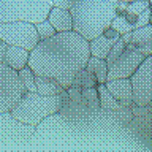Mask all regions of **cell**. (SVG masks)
Here are the masks:
<instances>
[{
    "label": "cell",
    "instance_id": "obj_21",
    "mask_svg": "<svg viewBox=\"0 0 152 152\" xmlns=\"http://www.w3.org/2000/svg\"><path fill=\"white\" fill-rule=\"evenodd\" d=\"M19 73V79H21L22 86L26 87L27 92H37V86H35V75L30 70V66L26 65L24 68H21L18 71Z\"/></svg>",
    "mask_w": 152,
    "mask_h": 152
},
{
    "label": "cell",
    "instance_id": "obj_19",
    "mask_svg": "<svg viewBox=\"0 0 152 152\" xmlns=\"http://www.w3.org/2000/svg\"><path fill=\"white\" fill-rule=\"evenodd\" d=\"M97 84L98 83H97V79H95V76L86 68L79 70L78 73L75 75L73 81H71V86H76V87H95Z\"/></svg>",
    "mask_w": 152,
    "mask_h": 152
},
{
    "label": "cell",
    "instance_id": "obj_7",
    "mask_svg": "<svg viewBox=\"0 0 152 152\" xmlns=\"http://www.w3.org/2000/svg\"><path fill=\"white\" fill-rule=\"evenodd\" d=\"M133 104L138 108H149L152 103V56L144 57L130 76Z\"/></svg>",
    "mask_w": 152,
    "mask_h": 152
},
{
    "label": "cell",
    "instance_id": "obj_13",
    "mask_svg": "<svg viewBox=\"0 0 152 152\" xmlns=\"http://www.w3.org/2000/svg\"><path fill=\"white\" fill-rule=\"evenodd\" d=\"M28 54H30V51H27L26 48L8 45L7 51H5V56H3V64H7L8 66H11L16 71H19L27 65Z\"/></svg>",
    "mask_w": 152,
    "mask_h": 152
},
{
    "label": "cell",
    "instance_id": "obj_9",
    "mask_svg": "<svg viewBox=\"0 0 152 152\" xmlns=\"http://www.w3.org/2000/svg\"><path fill=\"white\" fill-rule=\"evenodd\" d=\"M26 92H27L26 87L22 86L21 79H19V73L14 68H11V66H8L7 64L2 62L0 64V94L14 108Z\"/></svg>",
    "mask_w": 152,
    "mask_h": 152
},
{
    "label": "cell",
    "instance_id": "obj_2",
    "mask_svg": "<svg viewBox=\"0 0 152 152\" xmlns=\"http://www.w3.org/2000/svg\"><path fill=\"white\" fill-rule=\"evenodd\" d=\"M70 14L73 32L90 41L111 26L116 16V0H75Z\"/></svg>",
    "mask_w": 152,
    "mask_h": 152
},
{
    "label": "cell",
    "instance_id": "obj_25",
    "mask_svg": "<svg viewBox=\"0 0 152 152\" xmlns=\"http://www.w3.org/2000/svg\"><path fill=\"white\" fill-rule=\"evenodd\" d=\"M52 2V7L56 8H64V10H70L73 7L75 0H51Z\"/></svg>",
    "mask_w": 152,
    "mask_h": 152
},
{
    "label": "cell",
    "instance_id": "obj_26",
    "mask_svg": "<svg viewBox=\"0 0 152 152\" xmlns=\"http://www.w3.org/2000/svg\"><path fill=\"white\" fill-rule=\"evenodd\" d=\"M11 104H10V102L7 98L3 97L2 94H0V113H5V111H11Z\"/></svg>",
    "mask_w": 152,
    "mask_h": 152
},
{
    "label": "cell",
    "instance_id": "obj_28",
    "mask_svg": "<svg viewBox=\"0 0 152 152\" xmlns=\"http://www.w3.org/2000/svg\"><path fill=\"white\" fill-rule=\"evenodd\" d=\"M122 2H132V0H122Z\"/></svg>",
    "mask_w": 152,
    "mask_h": 152
},
{
    "label": "cell",
    "instance_id": "obj_23",
    "mask_svg": "<svg viewBox=\"0 0 152 152\" xmlns=\"http://www.w3.org/2000/svg\"><path fill=\"white\" fill-rule=\"evenodd\" d=\"M124 49H125V43H124V40H122L121 37H119L117 40H116V43H114V45L111 46V49H109L108 56H106V59H104V60H106V64H108V65H111L113 62L116 60L119 56H121V52H122Z\"/></svg>",
    "mask_w": 152,
    "mask_h": 152
},
{
    "label": "cell",
    "instance_id": "obj_22",
    "mask_svg": "<svg viewBox=\"0 0 152 152\" xmlns=\"http://www.w3.org/2000/svg\"><path fill=\"white\" fill-rule=\"evenodd\" d=\"M35 28H37V33H38V38H40V40H46V38H49V37L54 35V33H57L48 19L35 22Z\"/></svg>",
    "mask_w": 152,
    "mask_h": 152
},
{
    "label": "cell",
    "instance_id": "obj_18",
    "mask_svg": "<svg viewBox=\"0 0 152 152\" xmlns=\"http://www.w3.org/2000/svg\"><path fill=\"white\" fill-rule=\"evenodd\" d=\"M151 7L149 8H146L142 13H127L125 16V21L128 24V27H130V30H135V28L138 27H142V26H146V24H151L152 22V14H151Z\"/></svg>",
    "mask_w": 152,
    "mask_h": 152
},
{
    "label": "cell",
    "instance_id": "obj_20",
    "mask_svg": "<svg viewBox=\"0 0 152 152\" xmlns=\"http://www.w3.org/2000/svg\"><path fill=\"white\" fill-rule=\"evenodd\" d=\"M81 98H83V104H86V106H89L92 109L100 108L97 86L95 87H81Z\"/></svg>",
    "mask_w": 152,
    "mask_h": 152
},
{
    "label": "cell",
    "instance_id": "obj_16",
    "mask_svg": "<svg viewBox=\"0 0 152 152\" xmlns=\"http://www.w3.org/2000/svg\"><path fill=\"white\" fill-rule=\"evenodd\" d=\"M97 92H98V102H100V108L103 109H127V106H124L117 102L116 98L109 94V90L106 89V84L104 83H98L97 84Z\"/></svg>",
    "mask_w": 152,
    "mask_h": 152
},
{
    "label": "cell",
    "instance_id": "obj_1",
    "mask_svg": "<svg viewBox=\"0 0 152 152\" xmlns=\"http://www.w3.org/2000/svg\"><path fill=\"white\" fill-rule=\"evenodd\" d=\"M89 56V41L79 33L57 32L37 43L28 54L27 65L35 75L46 76L66 89L75 75L86 66Z\"/></svg>",
    "mask_w": 152,
    "mask_h": 152
},
{
    "label": "cell",
    "instance_id": "obj_10",
    "mask_svg": "<svg viewBox=\"0 0 152 152\" xmlns=\"http://www.w3.org/2000/svg\"><path fill=\"white\" fill-rule=\"evenodd\" d=\"M119 37H121V33L116 32L111 26H109L108 28H104L100 35H97L95 38H92V40L89 41V54L94 56V57H100V59H106L111 46L116 43V40Z\"/></svg>",
    "mask_w": 152,
    "mask_h": 152
},
{
    "label": "cell",
    "instance_id": "obj_27",
    "mask_svg": "<svg viewBox=\"0 0 152 152\" xmlns=\"http://www.w3.org/2000/svg\"><path fill=\"white\" fill-rule=\"evenodd\" d=\"M7 48H8V45L0 46V64L3 62V56H5V51H7Z\"/></svg>",
    "mask_w": 152,
    "mask_h": 152
},
{
    "label": "cell",
    "instance_id": "obj_12",
    "mask_svg": "<svg viewBox=\"0 0 152 152\" xmlns=\"http://www.w3.org/2000/svg\"><path fill=\"white\" fill-rule=\"evenodd\" d=\"M46 19L51 22V26L54 27L56 32H68V30H73V21H71L70 10L51 7Z\"/></svg>",
    "mask_w": 152,
    "mask_h": 152
},
{
    "label": "cell",
    "instance_id": "obj_8",
    "mask_svg": "<svg viewBox=\"0 0 152 152\" xmlns=\"http://www.w3.org/2000/svg\"><path fill=\"white\" fill-rule=\"evenodd\" d=\"M33 132L35 125L14 119L10 111L0 113V144L26 142L33 136Z\"/></svg>",
    "mask_w": 152,
    "mask_h": 152
},
{
    "label": "cell",
    "instance_id": "obj_6",
    "mask_svg": "<svg viewBox=\"0 0 152 152\" xmlns=\"http://www.w3.org/2000/svg\"><path fill=\"white\" fill-rule=\"evenodd\" d=\"M0 38L13 46L26 48L32 51L35 45L40 41L35 28V24L28 21H11V22H0Z\"/></svg>",
    "mask_w": 152,
    "mask_h": 152
},
{
    "label": "cell",
    "instance_id": "obj_11",
    "mask_svg": "<svg viewBox=\"0 0 152 152\" xmlns=\"http://www.w3.org/2000/svg\"><path fill=\"white\" fill-rule=\"evenodd\" d=\"M106 89L109 90V94L117 100L121 104L127 108L133 109V92H132V84L128 78H117V79H109L106 81Z\"/></svg>",
    "mask_w": 152,
    "mask_h": 152
},
{
    "label": "cell",
    "instance_id": "obj_15",
    "mask_svg": "<svg viewBox=\"0 0 152 152\" xmlns=\"http://www.w3.org/2000/svg\"><path fill=\"white\" fill-rule=\"evenodd\" d=\"M127 45L135 46V48L152 45V24H146V26L138 27V28H135V30H132L130 41H128Z\"/></svg>",
    "mask_w": 152,
    "mask_h": 152
},
{
    "label": "cell",
    "instance_id": "obj_3",
    "mask_svg": "<svg viewBox=\"0 0 152 152\" xmlns=\"http://www.w3.org/2000/svg\"><path fill=\"white\" fill-rule=\"evenodd\" d=\"M66 97H68L66 90L57 95H40L38 92H26L10 113L13 114L14 119L24 124L38 125L45 117L59 111Z\"/></svg>",
    "mask_w": 152,
    "mask_h": 152
},
{
    "label": "cell",
    "instance_id": "obj_5",
    "mask_svg": "<svg viewBox=\"0 0 152 152\" xmlns=\"http://www.w3.org/2000/svg\"><path fill=\"white\" fill-rule=\"evenodd\" d=\"M147 56H152V45L141 46V48L125 45V49L121 52V56L111 65H108L106 81L117 79V78H130L133 71L138 68V65Z\"/></svg>",
    "mask_w": 152,
    "mask_h": 152
},
{
    "label": "cell",
    "instance_id": "obj_24",
    "mask_svg": "<svg viewBox=\"0 0 152 152\" xmlns=\"http://www.w3.org/2000/svg\"><path fill=\"white\" fill-rule=\"evenodd\" d=\"M151 3L147 0H132V2H127V13H142L146 8H149Z\"/></svg>",
    "mask_w": 152,
    "mask_h": 152
},
{
    "label": "cell",
    "instance_id": "obj_14",
    "mask_svg": "<svg viewBox=\"0 0 152 152\" xmlns=\"http://www.w3.org/2000/svg\"><path fill=\"white\" fill-rule=\"evenodd\" d=\"M87 71H90L97 83H106V75H108V64L104 59H100V57H94V56H89L87 62H86V66H84Z\"/></svg>",
    "mask_w": 152,
    "mask_h": 152
},
{
    "label": "cell",
    "instance_id": "obj_17",
    "mask_svg": "<svg viewBox=\"0 0 152 152\" xmlns=\"http://www.w3.org/2000/svg\"><path fill=\"white\" fill-rule=\"evenodd\" d=\"M35 86H37V92L40 95H57L65 90L56 81L46 78V76H40V75H35Z\"/></svg>",
    "mask_w": 152,
    "mask_h": 152
},
{
    "label": "cell",
    "instance_id": "obj_4",
    "mask_svg": "<svg viewBox=\"0 0 152 152\" xmlns=\"http://www.w3.org/2000/svg\"><path fill=\"white\" fill-rule=\"evenodd\" d=\"M51 0H0V22H38L48 18Z\"/></svg>",
    "mask_w": 152,
    "mask_h": 152
}]
</instances>
